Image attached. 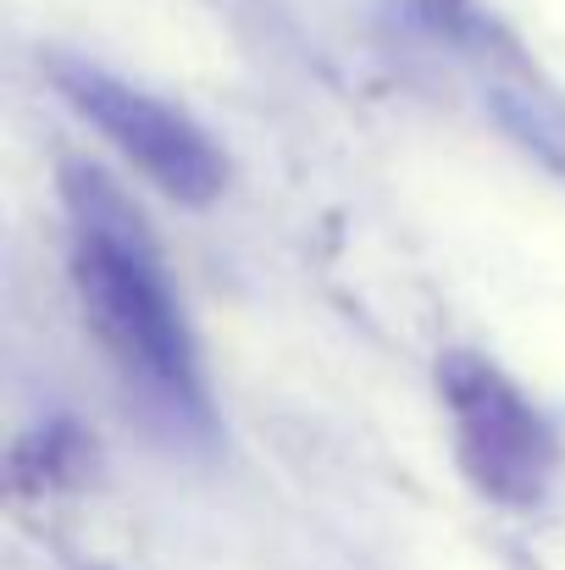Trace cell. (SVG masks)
<instances>
[{
	"label": "cell",
	"mask_w": 565,
	"mask_h": 570,
	"mask_svg": "<svg viewBox=\"0 0 565 570\" xmlns=\"http://www.w3.org/2000/svg\"><path fill=\"white\" fill-rule=\"evenodd\" d=\"M67 199V277L78 311L123 382L178 426L211 421V382L199 338L173 294L167 261L128 194L89 167L61 173Z\"/></svg>",
	"instance_id": "obj_1"
},
{
	"label": "cell",
	"mask_w": 565,
	"mask_h": 570,
	"mask_svg": "<svg viewBox=\"0 0 565 570\" xmlns=\"http://www.w3.org/2000/svg\"><path fill=\"white\" fill-rule=\"evenodd\" d=\"M438 404L460 476L505 510L544 504L561 471V438L533 393L477 350L438 355Z\"/></svg>",
	"instance_id": "obj_2"
},
{
	"label": "cell",
	"mask_w": 565,
	"mask_h": 570,
	"mask_svg": "<svg viewBox=\"0 0 565 570\" xmlns=\"http://www.w3.org/2000/svg\"><path fill=\"white\" fill-rule=\"evenodd\" d=\"M50 83L156 194H167L178 205L222 199V189H227V156H222V145L188 117L184 106L150 95L145 83H128L123 72L78 61V56L50 61Z\"/></svg>",
	"instance_id": "obj_3"
}]
</instances>
